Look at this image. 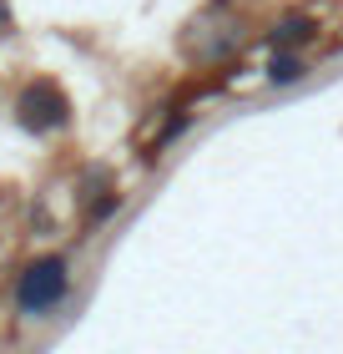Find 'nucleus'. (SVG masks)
<instances>
[{
  "label": "nucleus",
  "instance_id": "f03ea898",
  "mask_svg": "<svg viewBox=\"0 0 343 354\" xmlns=\"http://www.w3.org/2000/svg\"><path fill=\"white\" fill-rule=\"evenodd\" d=\"M15 111H21V127L26 132H56V127L71 122V102L61 96L56 82H36L21 91V102H15Z\"/></svg>",
  "mask_w": 343,
  "mask_h": 354
},
{
  "label": "nucleus",
  "instance_id": "20e7f679",
  "mask_svg": "<svg viewBox=\"0 0 343 354\" xmlns=\"http://www.w3.org/2000/svg\"><path fill=\"white\" fill-rule=\"evenodd\" d=\"M303 71H308V66H303L298 56H283V51H277V56H273V66H268V82H277V86H288V82H298Z\"/></svg>",
  "mask_w": 343,
  "mask_h": 354
},
{
  "label": "nucleus",
  "instance_id": "7ed1b4c3",
  "mask_svg": "<svg viewBox=\"0 0 343 354\" xmlns=\"http://www.w3.org/2000/svg\"><path fill=\"white\" fill-rule=\"evenodd\" d=\"M318 36V26L308 21V15H283L277 21V30H273V51H288V46H308Z\"/></svg>",
  "mask_w": 343,
  "mask_h": 354
},
{
  "label": "nucleus",
  "instance_id": "f257e3e1",
  "mask_svg": "<svg viewBox=\"0 0 343 354\" xmlns=\"http://www.w3.org/2000/svg\"><path fill=\"white\" fill-rule=\"evenodd\" d=\"M66 288H71V273H66V259H36V263H26L21 273V283H15V304H21V314H46V309H56L61 299H66Z\"/></svg>",
  "mask_w": 343,
  "mask_h": 354
}]
</instances>
